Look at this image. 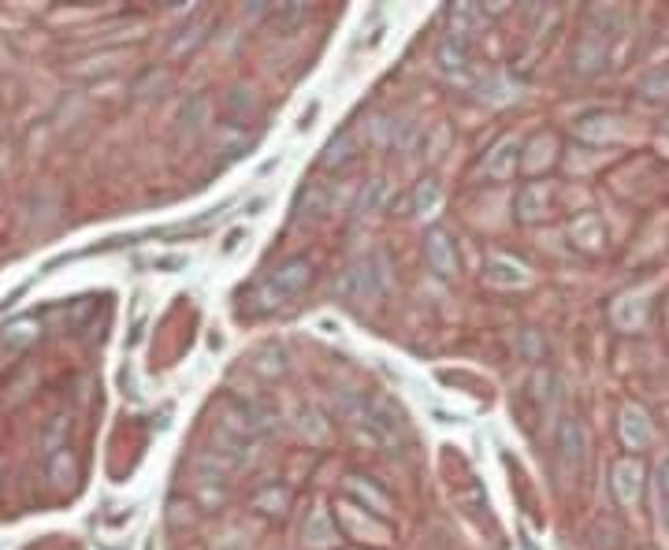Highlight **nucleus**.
Instances as JSON below:
<instances>
[{
  "mask_svg": "<svg viewBox=\"0 0 669 550\" xmlns=\"http://www.w3.org/2000/svg\"><path fill=\"white\" fill-rule=\"evenodd\" d=\"M387 287H391V268H387L383 253H372L365 261L350 264L335 283V290L346 302H376Z\"/></svg>",
  "mask_w": 669,
  "mask_h": 550,
  "instance_id": "obj_1",
  "label": "nucleus"
},
{
  "mask_svg": "<svg viewBox=\"0 0 669 550\" xmlns=\"http://www.w3.org/2000/svg\"><path fill=\"white\" fill-rule=\"evenodd\" d=\"M554 450H558V465H562L565 476H580L584 469V458H588V432L577 417H562L558 420V432H554Z\"/></svg>",
  "mask_w": 669,
  "mask_h": 550,
  "instance_id": "obj_2",
  "label": "nucleus"
},
{
  "mask_svg": "<svg viewBox=\"0 0 669 550\" xmlns=\"http://www.w3.org/2000/svg\"><path fill=\"white\" fill-rule=\"evenodd\" d=\"M617 435H621V443L629 446L632 454H640L647 446L655 443V424L647 417V409L643 406H625L621 409V420H617Z\"/></svg>",
  "mask_w": 669,
  "mask_h": 550,
  "instance_id": "obj_3",
  "label": "nucleus"
},
{
  "mask_svg": "<svg viewBox=\"0 0 669 550\" xmlns=\"http://www.w3.org/2000/svg\"><path fill=\"white\" fill-rule=\"evenodd\" d=\"M610 491H614L617 506L632 510L643 495V465L640 458H621L610 472Z\"/></svg>",
  "mask_w": 669,
  "mask_h": 550,
  "instance_id": "obj_4",
  "label": "nucleus"
},
{
  "mask_svg": "<svg viewBox=\"0 0 669 550\" xmlns=\"http://www.w3.org/2000/svg\"><path fill=\"white\" fill-rule=\"evenodd\" d=\"M554 209V194L547 183H528L517 190V197H513V216L521 223H539L547 220Z\"/></svg>",
  "mask_w": 669,
  "mask_h": 550,
  "instance_id": "obj_5",
  "label": "nucleus"
},
{
  "mask_svg": "<svg viewBox=\"0 0 669 550\" xmlns=\"http://www.w3.org/2000/svg\"><path fill=\"white\" fill-rule=\"evenodd\" d=\"M517 168H521V142H517L513 134L499 138V142L484 153V160H480V171H484L487 179H513Z\"/></svg>",
  "mask_w": 669,
  "mask_h": 550,
  "instance_id": "obj_6",
  "label": "nucleus"
},
{
  "mask_svg": "<svg viewBox=\"0 0 669 550\" xmlns=\"http://www.w3.org/2000/svg\"><path fill=\"white\" fill-rule=\"evenodd\" d=\"M424 261H428V268H432L435 275H443V279H450V275H458V249H454V238L446 235V231H428L424 235Z\"/></svg>",
  "mask_w": 669,
  "mask_h": 550,
  "instance_id": "obj_7",
  "label": "nucleus"
},
{
  "mask_svg": "<svg viewBox=\"0 0 669 550\" xmlns=\"http://www.w3.org/2000/svg\"><path fill=\"white\" fill-rule=\"evenodd\" d=\"M268 283L283 294V298H294V294H302L309 283H313V261L309 257H290L276 268V272L268 275Z\"/></svg>",
  "mask_w": 669,
  "mask_h": 550,
  "instance_id": "obj_8",
  "label": "nucleus"
},
{
  "mask_svg": "<svg viewBox=\"0 0 669 550\" xmlns=\"http://www.w3.org/2000/svg\"><path fill=\"white\" fill-rule=\"evenodd\" d=\"M606 56H610L606 53V38H599L595 30H584L577 38V45H573V71L584 75V79H588V75H599L606 67Z\"/></svg>",
  "mask_w": 669,
  "mask_h": 550,
  "instance_id": "obj_9",
  "label": "nucleus"
},
{
  "mask_svg": "<svg viewBox=\"0 0 669 550\" xmlns=\"http://www.w3.org/2000/svg\"><path fill=\"white\" fill-rule=\"evenodd\" d=\"M261 116V101L253 97V90H231L223 101V127L231 131H246L253 119Z\"/></svg>",
  "mask_w": 669,
  "mask_h": 550,
  "instance_id": "obj_10",
  "label": "nucleus"
},
{
  "mask_svg": "<svg viewBox=\"0 0 669 550\" xmlns=\"http://www.w3.org/2000/svg\"><path fill=\"white\" fill-rule=\"evenodd\" d=\"M435 64L443 67L446 75H454V79H469V67H473L469 41L450 38V34H446V38L435 45Z\"/></svg>",
  "mask_w": 669,
  "mask_h": 550,
  "instance_id": "obj_11",
  "label": "nucleus"
},
{
  "mask_svg": "<svg viewBox=\"0 0 669 550\" xmlns=\"http://www.w3.org/2000/svg\"><path fill=\"white\" fill-rule=\"evenodd\" d=\"M617 131H621V127H617V116H610V112H588V116H580L577 123H573V138H580V142H588V145L610 142Z\"/></svg>",
  "mask_w": 669,
  "mask_h": 550,
  "instance_id": "obj_12",
  "label": "nucleus"
},
{
  "mask_svg": "<svg viewBox=\"0 0 669 550\" xmlns=\"http://www.w3.org/2000/svg\"><path fill=\"white\" fill-rule=\"evenodd\" d=\"M521 168L528 171V175H536V171H543V168H551L554 160H558V138H554L551 131L547 134H536L532 142H528V149L521 145Z\"/></svg>",
  "mask_w": 669,
  "mask_h": 550,
  "instance_id": "obj_13",
  "label": "nucleus"
},
{
  "mask_svg": "<svg viewBox=\"0 0 669 550\" xmlns=\"http://www.w3.org/2000/svg\"><path fill=\"white\" fill-rule=\"evenodd\" d=\"M446 19H450V38L469 41L476 30H484L487 12L480 8V4H454V8L446 12Z\"/></svg>",
  "mask_w": 669,
  "mask_h": 550,
  "instance_id": "obj_14",
  "label": "nucleus"
},
{
  "mask_svg": "<svg viewBox=\"0 0 669 550\" xmlns=\"http://www.w3.org/2000/svg\"><path fill=\"white\" fill-rule=\"evenodd\" d=\"M354 160H357V134L354 131H339L328 142V149H324V157H320V168L342 171V168H350Z\"/></svg>",
  "mask_w": 669,
  "mask_h": 550,
  "instance_id": "obj_15",
  "label": "nucleus"
},
{
  "mask_svg": "<svg viewBox=\"0 0 669 550\" xmlns=\"http://www.w3.org/2000/svg\"><path fill=\"white\" fill-rule=\"evenodd\" d=\"M328 212H331L328 186H324V183H309V186H305L302 197H298V220L316 223V220H324Z\"/></svg>",
  "mask_w": 669,
  "mask_h": 550,
  "instance_id": "obj_16",
  "label": "nucleus"
},
{
  "mask_svg": "<svg viewBox=\"0 0 669 550\" xmlns=\"http://www.w3.org/2000/svg\"><path fill=\"white\" fill-rule=\"evenodd\" d=\"M569 238H573V242H577L584 253H599V249L606 246L603 220H599V216H591V212H588V216H580V220L569 227Z\"/></svg>",
  "mask_w": 669,
  "mask_h": 550,
  "instance_id": "obj_17",
  "label": "nucleus"
},
{
  "mask_svg": "<svg viewBox=\"0 0 669 550\" xmlns=\"http://www.w3.org/2000/svg\"><path fill=\"white\" fill-rule=\"evenodd\" d=\"M439 201H443V190L435 179H420L417 190L409 194V212H432L439 209Z\"/></svg>",
  "mask_w": 669,
  "mask_h": 550,
  "instance_id": "obj_18",
  "label": "nucleus"
},
{
  "mask_svg": "<svg viewBox=\"0 0 669 550\" xmlns=\"http://www.w3.org/2000/svg\"><path fill=\"white\" fill-rule=\"evenodd\" d=\"M38 320H15L4 328V346H12V350H27L30 342H38Z\"/></svg>",
  "mask_w": 669,
  "mask_h": 550,
  "instance_id": "obj_19",
  "label": "nucleus"
},
{
  "mask_svg": "<svg viewBox=\"0 0 669 550\" xmlns=\"http://www.w3.org/2000/svg\"><path fill=\"white\" fill-rule=\"evenodd\" d=\"M183 131L186 134H201L205 131V123H209V101L205 97H190L183 105Z\"/></svg>",
  "mask_w": 669,
  "mask_h": 550,
  "instance_id": "obj_20",
  "label": "nucleus"
},
{
  "mask_svg": "<svg viewBox=\"0 0 669 550\" xmlns=\"http://www.w3.org/2000/svg\"><path fill=\"white\" fill-rule=\"evenodd\" d=\"M261 513H268V517H283L290 506V491L287 487H268V491H261L257 495V502H253Z\"/></svg>",
  "mask_w": 669,
  "mask_h": 550,
  "instance_id": "obj_21",
  "label": "nucleus"
},
{
  "mask_svg": "<svg viewBox=\"0 0 669 550\" xmlns=\"http://www.w3.org/2000/svg\"><path fill=\"white\" fill-rule=\"evenodd\" d=\"M49 480H53V487H67L75 480V458L67 450H56L49 458Z\"/></svg>",
  "mask_w": 669,
  "mask_h": 550,
  "instance_id": "obj_22",
  "label": "nucleus"
},
{
  "mask_svg": "<svg viewBox=\"0 0 669 550\" xmlns=\"http://www.w3.org/2000/svg\"><path fill=\"white\" fill-rule=\"evenodd\" d=\"M305 539H309V547H328L331 539H335V532H328V517H324V510H316L313 517H309V528H305Z\"/></svg>",
  "mask_w": 669,
  "mask_h": 550,
  "instance_id": "obj_23",
  "label": "nucleus"
},
{
  "mask_svg": "<svg viewBox=\"0 0 669 550\" xmlns=\"http://www.w3.org/2000/svg\"><path fill=\"white\" fill-rule=\"evenodd\" d=\"M383 197H387V179H372V183H365L361 197H357V209H361V212H376L383 205Z\"/></svg>",
  "mask_w": 669,
  "mask_h": 550,
  "instance_id": "obj_24",
  "label": "nucleus"
},
{
  "mask_svg": "<svg viewBox=\"0 0 669 550\" xmlns=\"http://www.w3.org/2000/svg\"><path fill=\"white\" fill-rule=\"evenodd\" d=\"M655 487H658V517L669 528V454L662 458V465L655 472Z\"/></svg>",
  "mask_w": 669,
  "mask_h": 550,
  "instance_id": "obj_25",
  "label": "nucleus"
},
{
  "mask_svg": "<svg viewBox=\"0 0 669 550\" xmlns=\"http://www.w3.org/2000/svg\"><path fill=\"white\" fill-rule=\"evenodd\" d=\"M305 15H309L305 4H283V8L272 12V23L276 27H294V23H305Z\"/></svg>",
  "mask_w": 669,
  "mask_h": 550,
  "instance_id": "obj_26",
  "label": "nucleus"
},
{
  "mask_svg": "<svg viewBox=\"0 0 669 550\" xmlns=\"http://www.w3.org/2000/svg\"><path fill=\"white\" fill-rule=\"evenodd\" d=\"M666 134H669V123H666Z\"/></svg>",
  "mask_w": 669,
  "mask_h": 550,
  "instance_id": "obj_27",
  "label": "nucleus"
}]
</instances>
